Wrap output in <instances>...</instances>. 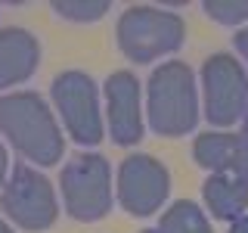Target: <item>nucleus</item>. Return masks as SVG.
<instances>
[{"mask_svg":"<svg viewBox=\"0 0 248 233\" xmlns=\"http://www.w3.org/2000/svg\"><path fill=\"white\" fill-rule=\"evenodd\" d=\"M0 134L34 165H56L65 150L50 106L34 90L0 97Z\"/></svg>","mask_w":248,"mask_h":233,"instance_id":"nucleus-1","label":"nucleus"},{"mask_svg":"<svg viewBox=\"0 0 248 233\" xmlns=\"http://www.w3.org/2000/svg\"><path fill=\"white\" fill-rule=\"evenodd\" d=\"M146 115H149V128L161 137H183L196 128L199 93H196V75L186 62L170 59L149 75Z\"/></svg>","mask_w":248,"mask_h":233,"instance_id":"nucleus-2","label":"nucleus"},{"mask_svg":"<svg viewBox=\"0 0 248 233\" xmlns=\"http://www.w3.org/2000/svg\"><path fill=\"white\" fill-rule=\"evenodd\" d=\"M118 47L134 62H152L165 53H174L186 37V25L174 10L161 6H130L121 13L115 28Z\"/></svg>","mask_w":248,"mask_h":233,"instance_id":"nucleus-3","label":"nucleus"},{"mask_svg":"<svg viewBox=\"0 0 248 233\" xmlns=\"http://www.w3.org/2000/svg\"><path fill=\"white\" fill-rule=\"evenodd\" d=\"M62 202L75 221H99L112 208V174L99 152H81L59 174Z\"/></svg>","mask_w":248,"mask_h":233,"instance_id":"nucleus-4","label":"nucleus"},{"mask_svg":"<svg viewBox=\"0 0 248 233\" xmlns=\"http://www.w3.org/2000/svg\"><path fill=\"white\" fill-rule=\"evenodd\" d=\"M205 118L214 128H230L248 112V72L230 53H214L202 66Z\"/></svg>","mask_w":248,"mask_h":233,"instance_id":"nucleus-5","label":"nucleus"},{"mask_svg":"<svg viewBox=\"0 0 248 233\" xmlns=\"http://www.w3.org/2000/svg\"><path fill=\"white\" fill-rule=\"evenodd\" d=\"M0 205H3V212L10 215L13 224H19V227H25L31 233L53 227V221L59 215L56 193H53L50 181L41 171L25 165V162H19L13 168V174L6 177Z\"/></svg>","mask_w":248,"mask_h":233,"instance_id":"nucleus-6","label":"nucleus"},{"mask_svg":"<svg viewBox=\"0 0 248 233\" xmlns=\"http://www.w3.org/2000/svg\"><path fill=\"white\" fill-rule=\"evenodd\" d=\"M53 103H56L68 134L81 146H96L103 140L99 118V93L87 72H62L53 81Z\"/></svg>","mask_w":248,"mask_h":233,"instance_id":"nucleus-7","label":"nucleus"},{"mask_svg":"<svg viewBox=\"0 0 248 233\" xmlns=\"http://www.w3.org/2000/svg\"><path fill=\"white\" fill-rule=\"evenodd\" d=\"M170 190V174L152 155H127L118 168V199L124 212L137 217L155 215L168 199Z\"/></svg>","mask_w":248,"mask_h":233,"instance_id":"nucleus-8","label":"nucleus"},{"mask_svg":"<svg viewBox=\"0 0 248 233\" xmlns=\"http://www.w3.org/2000/svg\"><path fill=\"white\" fill-rule=\"evenodd\" d=\"M106 112L108 134L118 146H137L143 140V106H140V81L130 72H112L106 78Z\"/></svg>","mask_w":248,"mask_h":233,"instance_id":"nucleus-9","label":"nucleus"},{"mask_svg":"<svg viewBox=\"0 0 248 233\" xmlns=\"http://www.w3.org/2000/svg\"><path fill=\"white\" fill-rule=\"evenodd\" d=\"M196 165L208 168L211 174H236L248 181V140L232 131H211L192 140Z\"/></svg>","mask_w":248,"mask_h":233,"instance_id":"nucleus-10","label":"nucleus"},{"mask_svg":"<svg viewBox=\"0 0 248 233\" xmlns=\"http://www.w3.org/2000/svg\"><path fill=\"white\" fill-rule=\"evenodd\" d=\"M41 44L25 28H0V90L34 75Z\"/></svg>","mask_w":248,"mask_h":233,"instance_id":"nucleus-11","label":"nucleus"},{"mask_svg":"<svg viewBox=\"0 0 248 233\" xmlns=\"http://www.w3.org/2000/svg\"><path fill=\"white\" fill-rule=\"evenodd\" d=\"M202 196L217 221H239L248 212V181L236 174H211L202 186Z\"/></svg>","mask_w":248,"mask_h":233,"instance_id":"nucleus-12","label":"nucleus"},{"mask_svg":"<svg viewBox=\"0 0 248 233\" xmlns=\"http://www.w3.org/2000/svg\"><path fill=\"white\" fill-rule=\"evenodd\" d=\"M158 230L161 233H214L211 224H208L205 212L189 199H180L161 215L158 221Z\"/></svg>","mask_w":248,"mask_h":233,"instance_id":"nucleus-13","label":"nucleus"},{"mask_svg":"<svg viewBox=\"0 0 248 233\" xmlns=\"http://www.w3.org/2000/svg\"><path fill=\"white\" fill-rule=\"evenodd\" d=\"M53 10L68 22H96L108 13V3L106 0H56Z\"/></svg>","mask_w":248,"mask_h":233,"instance_id":"nucleus-14","label":"nucleus"},{"mask_svg":"<svg viewBox=\"0 0 248 233\" xmlns=\"http://www.w3.org/2000/svg\"><path fill=\"white\" fill-rule=\"evenodd\" d=\"M205 13L220 25L248 22V0H205Z\"/></svg>","mask_w":248,"mask_h":233,"instance_id":"nucleus-15","label":"nucleus"},{"mask_svg":"<svg viewBox=\"0 0 248 233\" xmlns=\"http://www.w3.org/2000/svg\"><path fill=\"white\" fill-rule=\"evenodd\" d=\"M232 47H236V50L242 53V59L248 62V25H245V28H239L236 34H232Z\"/></svg>","mask_w":248,"mask_h":233,"instance_id":"nucleus-16","label":"nucleus"},{"mask_svg":"<svg viewBox=\"0 0 248 233\" xmlns=\"http://www.w3.org/2000/svg\"><path fill=\"white\" fill-rule=\"evenodd\" d=\"M6 150H3V143H0V186H6Z\"/></svg>","mask_w":248,"mask_h":233,"instance_id":"nucleus-17","label":"nucleus"},{"mask_svg":"<svg viewBox=\"0 0 248 233\" xmlns=\"http://www.w3.org/2000/svg\"><path fill=\"white\" fill-rule=\"evenodd\" d=\"M230 233H248V212H245L242 217H239V221H232Z\"/></svg>","mask_w":248,"mask_h":233,"instance_id":"nucleus-18","label":"nucleus"},{"mask_svg":"<svg viewBox=\"0 0 248 233\" xmlns=\"http://www.w3.org/2000/svg\"><path fill=\"white\" fill-rule=\"evenodd\" d=\"M239 134H242V137L248 140V112H245V118H242V131H239Z\"/></svg>","mask_w":248,"mask_h":233,"instance_id":"nucleus-19","label":"nucleus"},{"mask_svg":"<svg viewBox=\"0 0 248 233\" xmlns=\"http://www.w3.org/2000/svg\"><path fill=\"white\" fill-rule=\"evenodd\" d=\"M0 233H13V230H10V227H6V224H3V221H0Z\"/></svg>","mask_w":248,"mask_h":233,"instance_id":"nucleus-20","label":"nucleus"},{"mask_svg":"<svg viewBox=\"0 0 248 233\" xmlns=\"http://www.w3.org/2000/svg\"><path fill=\"white\" fill-rule=\"evenodd\" d=\"M140 233H161V230H158V227H155V230H140Z\"/></svg>","mask_w":248,"mask_h":233,"instance_id":"nucleus-21","label":"nucleus"}]
</instances>
